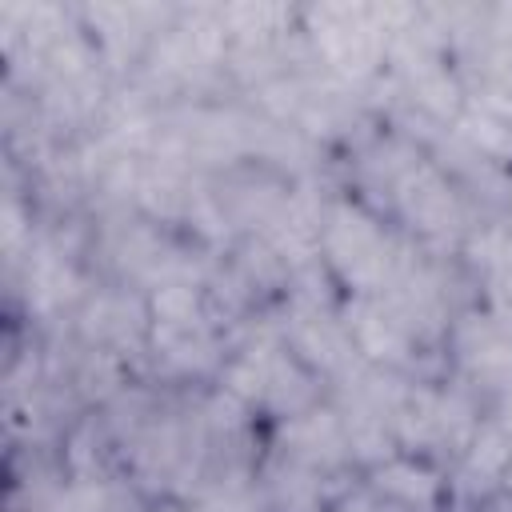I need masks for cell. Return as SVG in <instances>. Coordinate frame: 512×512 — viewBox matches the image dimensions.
Here are the masks:
<instances>
[{
    "instance_id": "cell-1",
    "label": "cell",
    "mask_w": 512,
    "mask_h": 512,
    "mask_svg": "<svg viewBox=\"0 0 512 512\" xmlns=\"http://www.w3.org/2000/svg\"><path fill=\"white\" fill-rule=\"evenodd\" d=\"M316 256L344 296H380L412 252L408 236L396 232L392 220L352 192H340L320 208Z\"/></svg>"
},
{
    "instance_id": "cell-2",
    "label": "cell",
    "mask_w": 512,
    "mask_h": 512,
    "mask_svg": "<svg viewBox=\"0 0 512 512\" xmlns=\"http://www.w3.org/2000/svg\"><path fill=\"white\" fill-rule=\"evenodd\" d=\"M484 416H488V400L452 372L436 380H412L392 420L396 448L412 456H428L448 468L464 452V444L472 440Z\"/></svg>"
},
{
    "instance_id": "cell-3",
    "label": "cell",
    "mask_w": 512,
    "mask_h": 512,
    "mask_svg": "<svg viewBox=\"0 0 512 512\" xmlns=\"http://www.w3.org/2000/svg\"><path fill=\"white\" fill-rule=\"evenodd\" d=\"M444 368L488 404L512 396V316L500 308L456 312L444 336Z\"/></svg>"
},
{
    "instance_id": "cell-4",
    "label": "cell",
    "mask_w": 512,
    "mask_h": 512,
    "mask_svg": "<svg viewBox=\"0 0 512 512\" xmlns=\"http://www.w3.org/2000/svg\"><path fill=\"white\" fill-rule=\"evenodd\" d=\"M388 220L404 228V236H416V244H436L456 232H464V196L452 184V176L436 164L424 160L404 176V184L392 196Z\"/></svg>"
},
{
    "instance_id": "cell-5",
    "label": "cell",
    "mask_w": 512,
    "mask_h": 512,
    "mask_svg": "<svg viewBox=\"0 0 512 512\" xmlns=\"http://www.w3.org/2000/svg\"><path fill=\"white\" fill-rule=\"evenodd\" d=\"M264 448L276 456H288L296 464H308L316 472H328V476H360L352 448H348V436H344V420H340L332 396L320 400L316 408L300 412V416L268 424Z\"/></svg>"
},
{
    "instance_id": "cell-6",
    "label": "cell",
    "mask_w": 512,
    "mask_h": 512,
    "mask_svg": "<svg viewBox=\"0 0 512 512\" xmlns=\"http://www.w3.org/2000/svg\"><path fill=\"white\" fill-rule=\"evenodd\" d=\"M512 464V432L488 412L464 452L448 464V512H468L476 508L488 492L504 488Z\"/></svg>"
},
{
    "instance_id": "cell-7",
    "label": "cell",
    "mask_w": 512,
    "mask_h": 512,
    "mask_svg": "<svg viewBox=\"0 0 512 512\" xmlns=\"http://www.w3.org/2000/svg\"><path fill=\"white\" fill-rule=\"evenodd\" d=\"M360 484L396 512H448V468L428 456L392 452L372 464Z\"/></svg>"
},
{
    "instance_id": "cell-8",
    "label": "cell",
    "mask_w": 512,
    "mask_h": 512,
    "mask_svg": "<svg viewBox=\"0 0 512 512\" xmlns=\"http://www.w3.org/2000/svg\"><path fill=\"white\" fill-rule=\"evenodd\" d=\"M256 484L264 492L268 512H328L348 488L360 484V476H328L264 448L256 464Z\"/></svg>"
},
{
    "instance_id": "cell-9",
    "label": "cell",
    "mask_w": 512,
    "mask_h": 512,
    "mask_svg": "<svg viewBox=\"0 0 512 512\" xmlns=\"http://www.w3.org/2000/svg\"><path fill=\"white\" fill-rule=\"evenodd\" d=\"M192 500H196L204 512H268V504H264V492H260L256 476L208 480Z\"/></svg>"
},
{
    "instance_id": "cell-10",
    "label": "cell",
    "mask_w": 512,
    "mask_h": 512,
    "mask_svg": "<svg viewBox=\"0 0 512 512\" xmlns=\"http://www.w3.org/2000/svg\"><path fill=\"white\" fill-rule=\"evenodd\" d=\"M328 512H380V504H376V496H372L364 484H356V488H348Z\"/></svg>"
},
{
    "instance_id": "cell-11",
    "label": "cell",
    "mask_w": 512,
    "mask_h": 512,
    "mask_svg": "<svg viewBox=\"0 0 512 512\" xmlns=\"http://www.w3.org/2000/svg\"><path fill=\"white\" fill-rule=\"evenodd\" d=\"M148 512H204L192 496H160L148 504Z\"/></svg>"
},
{
    "instance_id": "cell-12",
    "label": "cell",
    "mask_w": 512,
    "mask_h": 512,
    "mask_svg": "<svg viewBox=\"0 0 512 512\" xmlns=\"http://www.w3.org/2000/svg\"><path fill=\"white\" fill-rule=\"evenodd\" d=\"M504 488L512 492V464H508V476H504Z\"/></svg>"
}]
</instances>
